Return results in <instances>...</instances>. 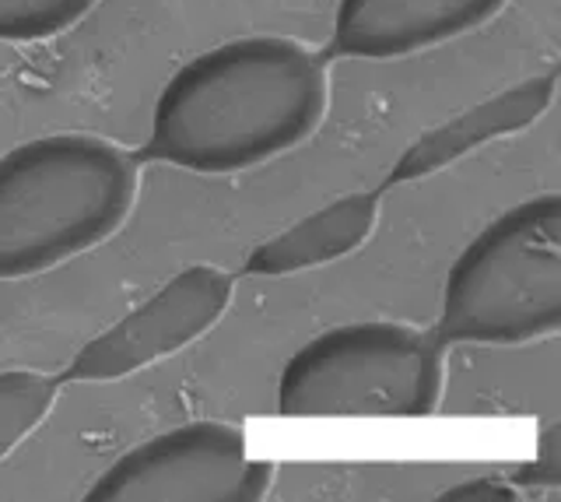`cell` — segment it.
Segmentation results:
<instances>
[{"instance_id":"obj_2","label":"cell","mask_w":561,"mask_h":502,"mask_svg":"<svg viewBox=\"0 0 561 502\" xmlns=\"http://www.w3.org/2000/svg\"><path fill=\"white\" fill-rule=\"evenodd\" d=\"M137 166L95 134H43L0 155V282L95 250L130 218Z\"/></svg>"},{"instance_id":"obj_9","label":"cell","mask_w":561,"mask_h":502,"mask_svg":"<svg viewBox=\"0 0 561 502\" xmlns=\"http://www.w3.org/2000/svg\"><path fill=\"white\" fill-rule=\"evenodd\" d=\"M551 84H554V78L519 84L516 92H508V95H502L495 102H488V106H481V110L463 113L460 119H456V124L425 134L397 162L390 183H408V180H417V176H428V172L443 169L446 162L460 159V155H467L470 148L491 141V137L526 127L551 102Z\"/></svg>"},{"instance_id":"obj_8","label":"cell","mask_w":561,"mask_h":502,"mask_svg":"<svg viewBox=\"0 0 561 502\" xmlns=\"http://www.w3.org/2000/svg\"><path fill=\"white\" fill-rule=\"evenodd\" d=\"M379 221V197L376 194H347L320 207L316 215L295 221L280 236L260 242L245 261L250 274H295L309 267H323L355 253L368 242Z\"/></svg>"},{"instance_id":"obj_12","label":"cell","mask_w":561,"mask_h":502,"mask_svg":"<svg viewBox=\"0 0 561 502\" xmlns=\"http://www.w3.org/2000/svg\"><path fill=\"white\" fill-rule=\"evenodd\" d=\"M508 495L513 492L495 478H470V481L456 484V489L443 492V499H508Z\"/></svg>"},{"instance_id":"obj_6","label":"cell","mask_w":561,"mask_h":502,"mask_svg":"<svg viewBox=\"0 0 561 502\" xmlns=\"http://www.w3.org/2000/svg\"><path fill=\"white\" fill-rule=\"evenodd\" d=\"M236 278L215 264H193L119 317L110 331L92 338L70 358L60 384H99V379H123L151 362L183 352L215 327L228 303H232Z\"/></svg>"},{"instance_id":"obj_7","label":"cell","mask_w":561,"mask_h":502,"mask_svg":"<svg viewBox=\"0 0 561 502\" xmlns=\"http://www.w3.org/2000/svg\"><path fill=\"white\" fill-rule=\"evenodd\" d=\"M505 8V0H341L333 46L358 60H397L460 39Z\"/></svg>"},{"instance_id":"obj_11","label":"cell","mask_w":561,"mask_h":502,"mask_svg":"<svg viewBox=\"0 0 561 502\" xmlns=\"http://www.w3.org/2000/svg\"><path fill=\"white\" fill-rule=\"evenodd\" d=\"M99 0H0V39L39 43L75 28Z\"/></svg>"},{"instance_id":"obj_3","label":"cell","mask_w":561,"mask_h":502,"mask_svg":"<svg viewBox=\"0 0 561 502\" xmlns=\"http://www.w3.org/2000/svg\"><path fill=\"white\" fill-rule=\"evenodd\" d=\"M561 327V197L540 194L491 218L456 256L438 341L530 344Z\"/></svg>"},{"instance_id":"obj_1","label":"cell","mask_w":561,"mask_h":502,"mask_svg":"<svg viewBox=\"0 0 561 502\" xmlns=\"http://www.w3.org/2000/svg\"><path fill=\"white\" fill-rule=\"evenodd\" d=\"M327 67L295 39L239 36L175 71L154 102L151 159L228 176L277 159L327 116Z\"/></svg>"},{"instance_id":"obj_5","label":"cell","mask_w":561,"mask_h":502,"mask_svg":"<svg viewBox=\"0 0 561 502\" xmlns=\"http://www.w3.org/2000/svg\"><path fill=\"white\" fill-rule=\"evenodd\" d=\"M274 467L228 422H183L119 454L88 489L95 502H253Z\"/></svg>"},{"instance_id":"obj_10","label":"cell","mask_w":561,"mask_h":502,"mask_svg":"<svg viewBox=\"0 0 561 502\" xmlns=\"http://www.w3.org/2000/svg\"><path fill=\"white\" fill-rule=\"evenodd\" d=\"M57 387L60 379L32 369L0 373V460L46 422L57 404Z\"/></svg>"},{"instance_id":"obj_4","label":"cell","mask_w":561,"mask_h":502,"mask_svg":"<svg viewBox=\"0 0 561 502\" xmlns=\"http://www.w3.org/2000/svg\"><path fill=\"white\" fill-rule=\"evenodd\" d=\"M438 397V341L390 320L330 327L309 338L277 379V411L288 419H425Z\"/></svg>"}]
</instances>
